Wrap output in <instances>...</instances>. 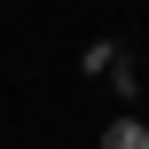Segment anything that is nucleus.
Here are the masks:
<instances>
[{
  "label": "nucleus",
  "instance_id": "1",
  "mask_svg": "<svg viewBox=\"0 0 149 149\" xmlns=\"http://www.w3.org/2000/svg\"><path fill=\"white\" fill-rule=\"evenodd\" d=\"M102 149H149V126L141 118H118V126L102 134Z\"/></svg>",
  "mask_w": 149,
  "mask_h": 149
}]
</instances>
